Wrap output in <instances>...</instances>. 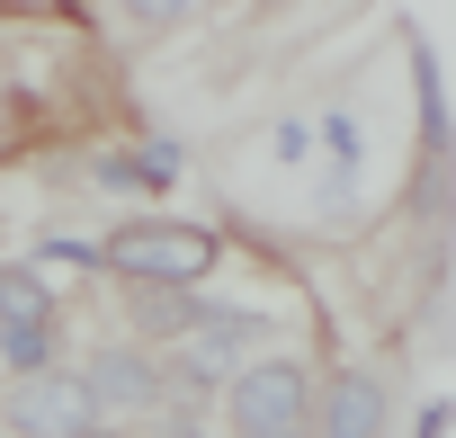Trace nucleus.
I'll use <instances>...</instances> for the list:
<instances>
[{
    "mask_svg": "<svg viewBox=\"0 0 456 438\" xmlns=\"http://www.w3.org/2000/svg\"><path fill=\"white\" fill-rule=\"evenodd\" d=\"M197 331V287H126V340H143V349H179Z\"/></svg>",
    "mask_w": 456,
    "mask_h": 438,
    "instance_id": "nucleus-6",
    "label": "nucleus"
},
{
    "mask_svg": "<svg viewBox=\"0 0 456 438\" xmlns=\"http://www.w3.org/2000/svg\"><path fill=\"white\" fill-rule=\"evenodd\" d=\"M188 340H206V349H224V358H251V349H269V313H242V304H197V331Z\"/></svg>",
    "mask_w": 456,
    "mask_h": 438,
    "instance_id": "nucleus-8",
    "label": "nucleus"
},
{
    "mask_svg": "<svg viewBox=\"0 0 456 438\" xmlns=\"http://www.w3.org/2000/svg\"><path fill=\"white\" fill-rule=\"evenodd\" d=\"M385 429H394V385H385V367H340V376H322L314 438H385Z\"/></svg>",
    "mask_w": 456,
    "mask_h": 438,
    "instance_id": "nucleus-5",
    "label": "nucleus"
},
{
    "mask_svg": "<svg viewBox=\"0 0 456 438\" xmlns=\"http://www.w3.org/2000/svg\"><path fill=\"white\" fill-rule=\"evenodd\" d=\"M322 143H331V161H358V117L331 108V117H322Z\"/></svg>",
    "mask_w": 456,
    "mask_h": 438,
    "instance_id": "nucleus-14",
    "label": "nucleus"
},
{
    "mask_svg": "<svg viewBox=\"0 0 456 438\" xmlns=\"http://www.w3.org/2000/svg\"><path fill=\"white\" fill-rule=\"evenodd\" d=\"M447 429H456V402H429V411L411 420V438H447Z\"/></svg>",
    "mask_w": 456,
    "mask_h": 438,
    "instance_id": "nucleus-16",
    "label": "nucleus"
},
{
    "mask_svg": "<svg viewBox=\"0 0 456 438\" xmlns=\"http://www.w3.org/2000/svg\"><path fill=\"white\" fill-rule=\"evenodd\" d=\"M90 402H99V420H143V411H161L170 402V385H161V358L143 349V340H108V349H90Z\"/></svg>",
    "mask_w": 456,
    "mask_h": 438,
    "instance_id": "nucleus-4",
    "label": "nucleus"
},
{
    "mask_svg": "<svg viewBox=\"0 0 456 438\" xmlns=\"http://www.w3.org/2000/svg\"><path fill=\"white\" fill-rule=\"evenodd\" d=\"M99 260H108L117 287H197V278H215L224 233L215 224H179V215H134V224H117L99 242Z\"/></svg>",
    "mask_w": 456,
    "mask_h": 438,
    "instance_id": "nucleus-1",
    "label": "nucleus"
},
{
    "mask_svg": "<svg viewBox=\"0 0 456 438\" xmlns=\"http://www.w3.org/2000/svg\"><path fill=\"white\" fill-rule=\"evenodd\" d=\"M269 143H278V161H305V152H314V134H305V126H296V117H287V126H278V134H269Z\"/></svg>",
    "mask_w": 456,
    "mask_h": 438,
    "instance_id": "nucleus-15",
    "label": "nucleus"
},
{
    "mask_svg": "<svg viewBox=\"0 0 456 438\" xmlns=\"http://www.w3.org/2000/svg\"><path fill=\"white\" fill-rule=\"evenodd\" d=\"M54 322H63V304L45 296V278L28 260H0V340L10 331H54Z\"/></svg>",
    "mask_w": 456,
    "mask_h": 438,
    "instance_id": "nucleus-7",
    "label": "nucleus"
},
{
    "mask_svg": "<svg viewBox=\"0 0 456 438\" xmlns=\"http://www.w3.org/2000/svg\"><path fill=\"white\" fill-rule=\"evenodd\" d=\"M314 402H322V376L296 349H260L233 385H224L233 438H314Z\"/></svg>",
    "mask_w": 456,
    "mask_h": 438,
    "instance_id": "nucleus-2",
    "label": "nucleus"
},
{
    "mask_svg": "<svg viewBox=\"0 0 456 438\" xmlns=\"http://www.w3.org/2000/svg\"><path fill=\"white\" fill-rule=\"evenodd\" d=\"M37 260H45V269H108L90 233H45V242H37Z\"/></svg>",
    "mask_w": 456,
    "mask_h": 438,
    "instance_id": "nucleus-10",
    "label": "nucleus"
},
{
    "mask_svg": "<svg viewBox=\"0 0 456 438\" xmlns=\"http://www.w3.org/2000/svg\"><path fill=\"white\" fill-rule=\"evenodd\" d=\"M63 10H72V19H81V0H63Z\"/></svg>",
    "mask_w": 456,
    "mask_h": 438,
    "instance_id": "nucleus-18",
    "label": "nucleus"
},
{
    "mask_svg": "<svg viewBox=\"0 0 456 438\" xmlns=\"http://www.w3.org/2000/svg\"><path fill=\"white\" fill-rule=\"evenodd\" d=\"M99 402H90V376L81 367H45V376H19L10 402H0V438H72L90 429Z\"/></svg>",
    "mask_w": 456,
    "mask_h": 438,
    "instance_id": "nucleus-3",
    "label": "nucleus"
},
{
    "mask_svg": "<svg viewBox=\"0 0 456 438\" xmlns=\"http://www.w3.org/2000/svg\"><path fill=\"white\" fill-rule=\"evenodd\" d=\"M90 179H99V188H152V179H143V152H99Z\"/></svg>",
    "mask_w": 456,
    "mask_h": 438,
    "instance_id": "nucleus-11",
    "label": "nucleus"
},
{
    "mask_svg": "<svg viewBox=\"0 0 456 438\" xmlns=\"http://www.w3.org/2000/svg\"><path fill=\"white\" fill-rule=\"evenodd\" d=\"M134 438H215V429H206V411H197V402H161V411H143V420H134Z\"/></svg>",
    "mask_w": 456,
    "mask_h": 438,
    "instance_id": "nucleus-9",
    "label": "nucleus"
},
{
    "mask_svg": "<svg viewBox=\"0 0 456 438\" xmlns=\"http://www.w3.org/2000/svg\"><path fill=\"white\" fill-rule=\"evenodd\" d=\"M0 19H10V0H0Z\"/></svg>",
    "mask_w": 456,
    "mask_h": 438,
    "instance_id": "nucleus-19",
    "label": "nucleus"
},
{
    "mask_svg": "<svg viewBox=\"0 0 456 438\" xmlns=\"http://www.w3.org/2000/svg\"><path fill=\"white\" fill-rule=\"evenodd\" d=\"M117 10L134 28H179V19H197V0H117Z\"/></svg>",
    "mask_w": 456,
    "mask_h": 438,
    "instance_id": "nucleus-12",
    "label": "nucleus"
},
{
    "mask_svg": "<svg viewBox=\"0 0 456 438\" xmlns=\"http://www.w3.org/2000/svg\"><path fill=\"white\" fill-rule=\"evenodd\" d=\"M72 438H134V420H90V429H72Z\"/></svg>",
    "mask_w": 456,
    "mask_h": 438,
    "instance_id": "nucleus-17",
    "label": "nucleus"
},
{
    "mask_svg": "<svg viewBox=\"0 0 456 438\" xmlns=\"http://www.w3.org/2000/svg\"><path fill=\"white\" fill-rule=\"evenodd\" d=\"M179 170H188V161H179V143H170V134H152V143H143V179H152V188H170Z\"/></svg>",
    "mask_w": 456,
    "mask_h": 438,
    "instance_id": "nucleus-13",
    "label": "nucleus"
}]
</instances>
